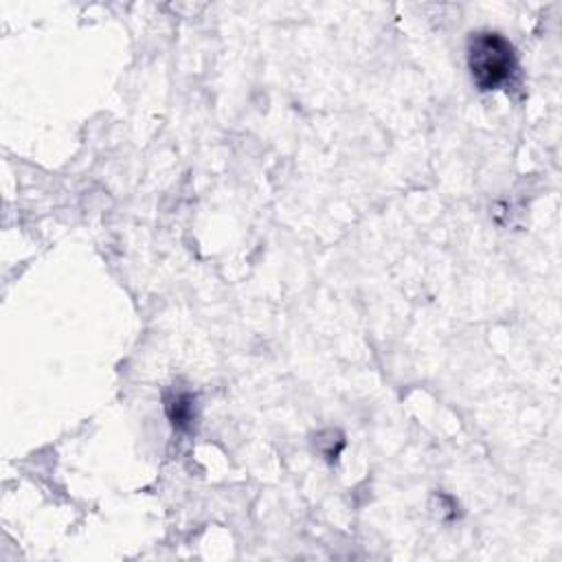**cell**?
Here are the masks:
<instances>
[{
	"instance_id": "cell-2",
	"label": "cell",
	"mask_w": 562,
	"mask_h": 562,
	"mask_svg": "<svg viewBox=\"0 0 562 562\" xmlns=\"http://www.w3.org/2000/svg\"><path fill=\"white\" fill-rule=\"evenodd\" d=\"M165 413L176 430H189L195 419V400L187 391H173L165 397Z\"/></svg>"
},
{
	"instance_id": "cell-1",
	"label": "cell",
	"mask_w": 562,
	"mask_h": 562,
	"mask_svg": "<svg viewBox=\"0 0 562 562\" xmlns=\"http://www.w3.org/2000/svg\"><path fill=\"white\" fill-rule=\"evenodd\" d=\"M468 66L481 90H494L505 83L516 68L514 48L501 33H474L468 44Z\"/></svg>"
}]
</instances>
